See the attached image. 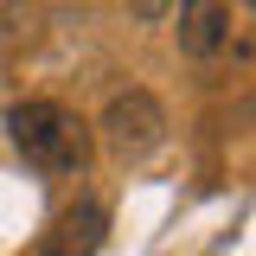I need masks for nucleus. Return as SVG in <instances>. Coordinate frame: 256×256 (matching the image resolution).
Instances as JSON below:
<instances>
[{
  "label": "nucleus",
  "mask_w": 256,
  "mask_h": 256,
  "mask_svg": "<svg viewBox=\"0 0 256 256\" xmlns=\"http://www.w3.org/2000/svg\"><path fill=\"white\" fill-rule=\"evenodd\" d=\"M13 148L38 166V173H84V160H90V128L77 122L64 102L52 96H26V102H13Z\"/></svg>",
  "instance_id": "1"
},
{
  "label": "nucleus",
  "mask_w": 256,
  "mask_h": 256,
  "mask_svg": "<svg viewBox=\"0 0 256 256\" xmlns=\"http://www.w3.org/2000/svg\"><path fill=\"white\" fill-rule=\"evenodd\" d=\"M96 128H102V141H109L116 160H148L166 141V109H160L154 90H116Z\"/></svg>",
  "instance_id": "2"
},
{
  "label": "nucleus",
  "mask_w": 256,
  "mask_h": 256,
  "mask_svg": "<svg viewBox=\"0 0 256 256\" xmlns=\"http://www.w3.org/2000/svg\"><path fill=\"white\" fill-rule=\"evenodd\" d=\"M102 237H109V212H102L96 198H77V205H64L58 218H52V230L38 237V256H96Z\"/></svg>",
  "instance_id": "3"
},
{
  "label": "nucleus",
  "mask_w": 256,
  "mask_h": 256,
  "mask_svg": "<svg viewBox=\"0 0 256 256\" xmlns=\"http://www.w3.org/2000/svg\"><path fill=\"white\" fill-rule=\"evenodd\" d=\"M173 38H180V52L186 58H218L224 45H230V0H180V26H173Z\"/></svg>",
  "instance_id": "4"
},
{
  "label": "nucleus",
  "mask_w": 256,
  "mask_h": 256,
  "mask_svg": "<svg viewBox=\"0 0 256 256\" xmlns=\"http://www.w3.org/2000/svg\"><path fill=\"white\" fill-rule=\"evenodd\" d=\"M128 6H134V20H148V26H154V20H166L180 0H128Z\"/></svg>",
  "instance_id": "5"
},
{
  "label": "nucleus",
  "mask_w": 256,
  "mask_h": 256,
  "mask_svg": "<svg viewBox=\"0 0 256 256\" xmlns=\"http://www.w3.org/2000/svg\"><path fill=\"white\" fill-rule=\"evenodd\" d=\"M250 6H256V0H244V20H250Z\"/></svg>",
  "instance_id": "6"
}]
</instances>
